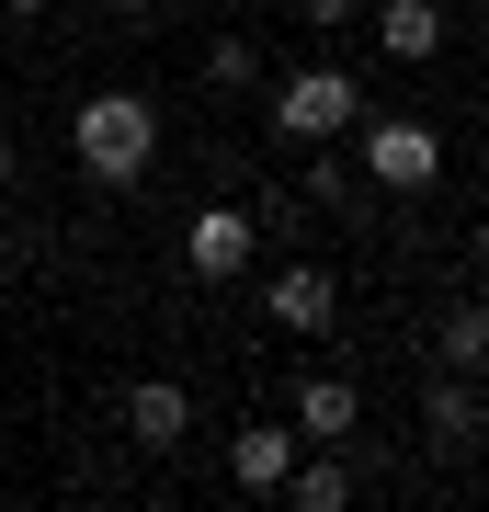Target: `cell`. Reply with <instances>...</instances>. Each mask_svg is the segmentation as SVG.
Returning a JSON list of instances; mask_svg holds the SVG:
<instances>
[{
    "label": "cell",
    "instance_id": "obj_12",
    "mask_svg": "<svg viewBox=\"0 0 489 512\" xmlns=\"http://www.w3.org/2000/svg\"><path fill=\"white\" fill-rule=\"evenodd\" d=\"M433 353H444L455 376H478V365H489V296H455L444 330H433Z\"/></svg>",
    "mask_w": 489,
    "mask_h": 512
},
{
    "label": "cell",
    "instance_id": "obj_6",
    "mask_svg": "<svg viewBox=\"0 0 489 512\" xmlns=\"http://www.w3.org/2000/svg\"><path fill=\"white\" fill-rule=\"evenodd\" d=\"M421 444H433V456H478L489 444V399H478V376H433V399H421Z\"/></svg>",
    "mask_w": 489,
    "mask_h": 512
},
{
    "label": "cell",
    "instance_id": "obj_18",
    "mask_svg": "<svg viewBox=\"0 0 489 512\" xmlns=\"http://www.w3.org/2000/svg\"><path fill=\"white\" fill-rule=\"evenodd\" d=\"M467 262H478V274H489V217H478V239H467Z\"/></svg>",
    "mask_w": 489,
    "mask_h": 512
},
{
    "label": "cell",
    "instance_id": "obj_13",
    "mask_svg": "<svg viewBox=\"0 0 489 512\" xmlns=\"http://www.w3.org/2000/svg\"><path fill=\"white\" fill-rule=\"evenodd\" d=\"M308 205H319V217H364V183H353V160L308 148Z\"/></svg>",
    "mask_w": 489,
    "mask_h": 512
},
{
    "label": "cell",
    "instance_id": "obj_19",
    "mask_svg": "<svg viewBox=\"0 0 489 512\" xmlns=\"http://www.w3.org/2000/svg\"><path fill=\"white\" fill-rule=\"evenodd\" d=\"M0 194H12V137H0Z\"/></svg>",
    "mask_w": 489,
    "mask_h": 512
},
{
    "label": "cell",
    "instance_id": "obj_16",
    "mask_svg": "<svg viewBox=\"0 0 489 512\" xmlns=\"http://www.w3.org/2000/svg\"><path fill=\"white\" fill-rule=\"evenodd\" d=\"M296 12H308V23H319V35H342V23L364 12V0H296Z\"/></svg>",
    "mask_w": 489,
    "mask_h": 512
},
{
    "label": "cell",
    "instance_id": "obj_20",
    "mask_svg": "<svg viewBox=\"0 0 489 512\" xmlns=\"http://www.w3.org/2000/svg\"><path fill=\"white\" fill-rule=\"evenodd\" d=\"M0 12H46V0H0Z\"/></svg>",
    "mask_w": 489,
    "mask_h": 512
},
{
    "label": "cell",
    "instance_id": "obj_10",
    "mask_svg": "<svg viewBox=\"0 0 489 512\" xmlns=\"http://www.w3.org/2000/svg\"><path fill=\"white\" fill-rule=\"evenodd\" d=\"M376 57H399V69L444 57V0H376Z\"/></svg>",
    "mask_w": 489,
    "mask_h": 512
},
{
    "label": "cell",
    "instance_id": "obj_3",
    "mask_svg": "<svg viewBox=\"0 0 489 512\" xmlns=\"http://www.w3.org/2000/svg\"><path fill=\"white\" fill-rule=\"evenodd\" d=\"M444 183V137L421 114H376L364 126V194H433Z\"/></svg>",
    "mask_w": 489,
    "mask_h": 512
},
{
    "label": "cell",
    "instance_id": "obj_1",
    "mask_svg": "<svg viewBox=\"0 0 489 512\" xmlns=\"http://www.w3.org/2000/svg\"><path fill=\"white\" fill-rule=\"evenodd\" d=\"M69 148H80V171L103 194H126V183H148V160H160V103L148 92H91L69 114Z\"/></svg>",
    "mask_w": 489,
    "mask_h": 512
},
{
    "label": "cell",
    "instance_id": "obj_7",
    "mask_svg": "<svg viewBox=\"0 0 489 512\" xmlns=\"http://www.w3.org/2000/svg\"><path fill=\"white\" fill-rule=\"evenodd\" d=\"M285 421H296V433H308V444H364V387L353 376H296V399H285Z\"/></svg>",
    "mask_w": 489,
    "mask_h": 512
},
{
    "label": "cell",
    "instance_id": "obj_5",
    "mask_svg": "<svg viewBox=\"0 0 489 512\" xmlns=\"http://www.w3.org/2000/svg\"><path fill=\"white\" fill-rule=\"evenodd\" d=\"M262 319L296 330V342H319V330L342 319V274H330V262H273L262 274Z\"/></svg>",
    "mask_w": 489,
    "mask_h": 512
},
{
    "label": "cell",
    "instance_id": "obj_15",
    "mask_svg": "<svg viewBox=\"0 0 489 512\" xmlns=\"http://www.w3.org/2000/svg\"><path fill=\"white\" fill-rule=\"evenodd\" d=\"M251 217H262V251H285V239H296V228H308V205H296V194H262V205H251Z\"/></svg>",
    "mask_w": 489,
    "mask_h": 512
},
{
    "label": "cell",
    "instance_id": "obj_8",
    "mask_svg": "<svg viewBox=\"0 0 489 512\" xmlns=\"http://www.w3.org/2000/svg\"><path fill=\"white\" fill-rule=\"evenodd\" d=\"M182 433H194V387H182V376H137V387H126V444L182 456Z\"/></svg>",
    "mask_w": 489,
    "mask_h": 512
},
{
    "label": "cell",
    "instance_id": "obj_21",
    "mask_svg": "<svg viewBox=\"0 0 489 512\" xmlns=\"http://www.w3.org/2000/svg\"><path fill=\"white\" fill-rule=\"evenodd\" d=\"M0 274H12V239H0Z\"/></svg>",
    "mask_w": 489,
    "mask_h": 512
},
{
    "label": "cell",
    "instance_id": "obj_2",
    "mask_svg": "<svg viewBox=\"0 0 489 512\" xmlns=\"http://www.w3.org/2000/svg\"><path fill=\"white\" fill-rule=\"evenodd\" d=\"M364 126V80L353 69H285L273 80V137L285 148H330Z\"/></svg>",
    "mask_w": 489,
    "mask_h": 512
},
{
    "label": "cell",
    "instance_id": "obj_4",
    "mask_svg": "<svg viewBox=\"0 0 489 512\" xmlns=\"http://www.w3.org/2000/svg\"><path fill=\"white\" fill-rule=\"evenodd\" d=\"M251 262H262V217L251 205H205V217L182 228V274L194 285H239Z\"/></svg>",
    "mask_w": 489,
    "mask_h": 512
},
{
    "label": "cell",
    "instance_id": "obj_11",
    "mask_svg": "<svg viewBox=\"0 0 489 512\" xmlns=\"http://www.w3.org/2000/svg\"><path fill=\"white\" fill-rule=\"evenodd\" d=\"M273 501H296V512H342V501H353V467H342V444H330V456H296Z\"/></svg>",
    "mask_w": 489,
    "mask_h": 512
},
{
    "label": "cell",
    "instance_id": "obj_9",
    "mask_svg": "<svg viewBox=\"0 0 489 512\" xmlns=\"http://www.w3.org/2000/svg\"><path fill=\"white\" fill-rule=\"evenodd\" d=\"M296 456H308L296 421H251V433H228V490H285Z\"/></svg>",
    "mask_w": 489,
    "mask_h": 512
},
{
    "label": "cell",
    "instance_id": "obj_17",
    "mask_svg": "<svg viewBox=\"0 0 489 512\" xmlns=\"http://www.w3.org/2000/svg\"><path fill=\"white\" fill-rule=\"evenodd\" d=\"M103 12H126V23H148V12H160V0H103Z\"/></svg>",
    "mask_w": 489,
    "mask_h": 512
},
{
    "label": "cell",
    "instance_id": "obj_14",
    "mask_svg": "<svg viewBox=\"0 0 489 512\" xmlns=\"http://www.w3.org/2000/svg\"><path fill=\"white\" fill-rule=\"evenodd\" d=\"M251 80H262V46L251 35H217V46H205V92H251Z\"/></svg>",
    "mask_w": 489,
    "mask_h": 512
}]
</instances>
